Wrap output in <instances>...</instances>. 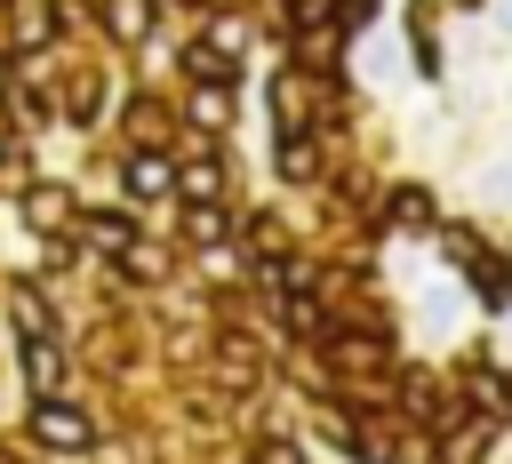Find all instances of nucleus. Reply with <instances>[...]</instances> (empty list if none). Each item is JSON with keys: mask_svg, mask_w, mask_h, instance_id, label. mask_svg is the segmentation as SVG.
Returning a JSON list of instances; mask_svg holds the SVG:
<instances>
[{"mask_svg": "<svg viewBox=\"0 0 512 464\" xmlns=\"http://www.w3.org/2000/svg\"><path fill=\"white\" fill-rule=\"evenodd\" d=\"M32 432H40L48 448H88V416L64 408V400H40V408H32Z\"/></svg>", "mask_w": 512, "mask_h": 464, "instance_id": "1", "label": "nucleus"}, {"mask_svg": "<svg viewBox=\"0 0 512 464\" xmlns=\"http://www.w3.org/2000/svg\"><path fill=\"white\" fill-rule=\"evenodd\" d=\"M120 184H128L136 200H160V192L176 184V168H168L160 152H128V168H120Z\"/></svg>", "mask_w": 512, "mask_h": 464, "instance_id": "2", "label": "nucleus"}, {"mask_svg": "<svg viewBox=\"0 0 512 464\" xmlns=\"http://www.w3.org/2000/svg\"><path fill=\"white\" fill-rule=\"evenodd\" d=\"M56 368H64V360H56V344H48V336H32V344H24V376L48 392V384H56Z\"/></svg>", "mask_w": 512, "mask_h": 464, "instance_id": "3", "label": "nucleus"}, {"mask_svg": "<svg viewBox=\"0 0 512 464\" xmlns=\"http://www.w3.org/2000/svg\"><path fill=\"white\" fill-rule=\"evenodd\" d=\"M104 16H112V32H120V40H144V24H152V0H112Z\"/></svg>", "mask_w": 512, "mask_h": 464, "instance_id": "4", "label": "nucleus"}, {"mask_svg": "<svg viewBox=\"0 0 512 464\" xmlns=\"http://www.w3.org/2000/svg\"><path fill=\"white\" fill-rule=\"evenodd\" d=\"M24 208H32V224H40V232H56V216H72V200H64V192H48V184H40Z\"/></svg>", "mask_w": 512, "mask_h": 464, "instance_id": "5", "label": "nucleus"}]
</instances>
